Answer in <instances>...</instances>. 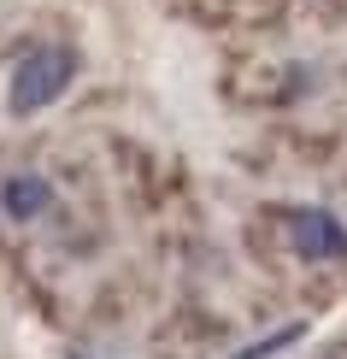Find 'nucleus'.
<instances>
[{"label":"nucleus","instance_id":"obj_3","mask_svg":"<svg viewBox=\"0 0 347 359\" xmlns=\"http://www.w3.org/2000/svg\"><path fill=\"white\" fill-rule=\"evenodd\" d=\"M48 201H53V189L41 183V177H6V189H0V206H6L12 218H36Z\"/></svg>","mask_w":347,"mask_h":359},{"label":"nucleus","instance_id":"obj_1","mask_svg":"<svg viewBox=\"0 0 347 359\" xmlns=\"http://www.w3.org/2000/svg\"><path fill=\"white\" fill-rule=\"evenodd\" d=\"M71 77H77V53H71V48H36V53H24L18 65H12V88H6L12 112L29 118L41 107H53V100L65 95Z\"/></svg>","mask_w":347,"mask_h":359},{"label":"nucleus","instance_id":"obj_4","mask_svg":"<svg viewBox=\"0 0 347 359\" xmlns=\"http://www.w3.org/2000/svg\"><path fill=\"white\" fill-rule=\"evenodd\" d=\"M306 336V324H289L283 336H271V341H259V348H241V353H230V359H265V353H277V348H289V341H300Z\"/></svg>","mask_w":347,"mask_h":359},{"label":"nucleus","instance_id":"obj_2","mask_svg":"<svg viewBox=\"0 0 347 359\" xmlns=\"http://www.w3.org/2000/svg\"><path fill=\"white\" fill-rule=\"evenodd\" d=\"M289 248L300 253V259H341V253H347V230L329 212L312 206V212H294L289 218Z\"/></svg>","mask_w":347,"mask_h":359}]
</instances>
